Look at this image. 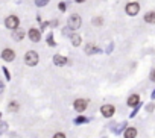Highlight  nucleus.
<instances>
[{"label": "nucleus", "mask_w": 155, "mask_h": 138, "mask_svg": "<svg viewBox=\"0 0 155 138\" xmlns=\"http://www.w3.org/2000/svg\"><path fill=\"white\" fill-rule=\"evenodd\" d=\"M81 24H82V21H81V17H79L78 14H71V15L69 17V28H70L71 30L79 29Z\"/></svg>", "instance_id": "7ed1b4c3"}, {"label": "nucleus", "mask_w": 155, "mask_h": 138, "mask_svg": "<svg viewBox=\"0 0 155 138\" xmlns=\"http://www.w3.org/2000/svg\"><path fill=\"white\" fill-rule=\"evenodd\" d=\"M47 44H49L50 47H55V46H56V42L53 41V33H49V37H47Z\"/></svg>", "instance_id": "a211bd4d"}, {"label": "nucleus", "mask_w": 155, "mask_h": 138, "mask_svg": "<svg viewBox=\"0 0 155 138\" xmlns=\"http://www.w3.org/2000/svg\"><path fill=\"white\" fill-rule=\"evenodd\" d=\"M99 52H100L99 47H96L94 44H91V42L85 46V53L87 55H94V53H99Z\"/></svg>", "instance_id": "ddd939ff"}, {"label": "nucleus", "mask_w": 155, "mask_h": 138, "mask_svg": "<svg viewBox=\"0 0 155 138\" xmlns=\"http://www.w3.org/2000/svg\"><path fill=\"white\" fill-rule=\"evenodd\" d=\"M2 68H3V74H5V77H6V81H11V74H9L8 68H6V67H2Z\"/></svg>", "instance_id": "aec40b11"}, {"label": "nucleus", "mask_w": 155, "mask_h": 138, "mask_svg": "<svg viewBox=\"0 0 155 138\" xmlns=\"http://www.w3.org/2000/svg\"><path fill=\"white\" fill-rule=\"evenodd\" d=\"M116 113V108L114 105H102V108H100V114H102L105 118H109V117H113Z\"/></svg>", "instance_id": "423d86ee"}, {"label": "nucleus", "mask_w": 155, "mask_h": 138, "mask_svg": "<svg viewBox=\"0 0 155 138\" xmlns=\"http://www.w3.org/2000/svg\"><path fill=\"white\" fill-rule=\"evenodd\" d=\"M143 20H144L146 23H149V24H154V23H155V11L146 12L144 17H143Z\"/></svg>", "instance_id": "f8f14e48"}, {"label": "nucleus", "mask_w": 155, "mask_h": 138, "mask_svg": "<svg viewBox=\"0 0 155 138\" xmlns=\"http://www.w3.org/2000/svg\"><path fill=\"white\" fill-rule=\"evenodd\" d=\"M38 61H40V56H38V53H36V52H34V50H29V52L24 55V64H26L27 67H35L36 64H38Z\"/></svg>", "instance_id": "f257e3e1"}, {"label": "nucleus", "mask_w": 155, "mask_h": 138, "mask_svg": "<svg viewBox=\"0 0 155 138\" xmlns=\"http://www.w3.org/2000/svg\"><path fill=\"white\" fill-rule=\"evenodd\" d=\"M50 2V0H35V5L38 6V8H43V6H46Z\"/></svg>", "instance_id": "f3484780"}, {"label": "nucleus", "mask_w": 155, "mask_h": 138, "mask_svg": "<svg viewBox=\"0 0 155 138\" xmlns=\"http://www.w3.org/2000/svg\"><path fill=\"white\" fill-rule=\"evenodd\" d=\"M53 138H67V137H66V134H64V132H56V134L53 135Z\"/></svg>", "instance_id": "412c9836"}, {"label": "nucleus", "mask_w": 155, "mask_h": 138, "mask_svg": "<svg viewBox=\"0 0 155 138\" xmlns=\"http://www.w3.org/2000/svg\"><path fill=\"white\" fill-rule=\"evenodd\" d=\"M87 106H88V102L85 99H76L73 102V108H75L76 113H84L87 109Z\"/></svg>", "instance_id": "20e7f679"}, {"label": "nucleus", "mask_w": 155, "mask_h": 138, "mask_svg": "<svg viewBox=\"0 0 155 138\" xmlns=\"http://www.w3.org/2000/svg\"><path fill=\"white\" fill-rule=\"evenodd\" d=\"M137 137V129L129 126L125 129V134H123V138H135Z\"/></svg>", "instance_id": "9b49d317"}, {"label": "nucleus", "mask_w": 155, "mask_h": 138, "mask_svg": "<svg viewBox=\"0 0 155 138\" xmlns=\"http://www.w3.org/2000/svg\"><path fill=\"white\" fill-rule=\"evenodd\" d=\"M53 64L56 67H62V65L67 64V58L59 55V53H56V55H53Z\"/></svg>", "instance_id": "9d476101"}, {"label": "nucleus", "mask_w": 155, "mask_h": 138, "mask_svg": "<svg viewBox=\"0 0 155 138\" xmlns=\"http://www.w3.org/2000/svg\"><path fill=\"white\" fill-rule=\"evenodd\" d=\"M152 99H155V90H154V93H152Z\"/></svg>", "instance_id": "bb28decb"}, {"label": "nucleus", "mask_w": 155, "mask_h": 138, "mask_svg": "<svg viewBox=\"0 0 155 138\" xmlns=\"http://www.w3.org/2000/svg\"><path fill=\"white\" fill-rule=\"evenodd\" d=\"M12 38H14L15 41H21V40L24 38V29H17V30H14V32H12Z\"/></svg>", "instance_id": "4468645a"}, {"label": "nucleus", "mask_w": 155, "mask_h": 138, "mask_svg": "<svg viewBox=\"0 0 155 138\" xmlns=\"http://www.w3.org/2000/svg\"><path fill=\"white\" fill-rule=\"evenodd\" d=\"M70 40H71V44L75 46V47L81 46V37H79V35H76V33H73V35L70 37Z\"/></svg>", "instance_id": "2eb2a0df"}, {"label": "nucleus", "mask_w": 155, "mask_h": 138, "mask_svg": "<svg viewBox=\"0 0 155 138\" xmlns=\"http://www.w3.org/2000/svg\"><path fill=\"white\" fill-rule=\"evenodd\" d=\"M154 109H155V105H154V103H149L148 108H146V111H148V113H152Z\"/></svg>", "instance_id": "5701e85b"}, {"label": "nucleus", "mask_w": 155, "mask_h": 138, "mask_svg": "<svg viewBox=\"0 0 155 138\" xmlns=\"http://www.w3.org/2000/svg\"><path fill=\"white\" fill-rule=\"evenodd\" d=\"M151 81L155 82V68H152V71H151Z\"/></svg>", "instance_id": "393cba45"}, {"label": "nucleus", "mask_w": 155, "mask_h": 138, "mask_svg": "<svg viewBox=\"0 0 155 138\" xmlns=\"http://www.w3.org/2000/svg\"><path fill=\"white\" fill-rule=\"evenodd\" d=\"M2 59L5 62H12L14 59H15V52L12 49H5L2 52Z\"/></svg>", "instance_id": "0eeeda50"}, {"label": "nucleus", "mask_w": 155, "mask_h": 138, "mask_svg": "<svg viewBox=\"0 0 155 138\" xmlns=\"http://www.w3.org/2000/svg\"><path fill=\"white\" fill-rule=\"evenodd\" d=\"M102 17H94V18H93V24L94 26H102Z\"/></svg>", "instance_id": "6ab92c4d"}, {"label": "nucleus", "mask_w": 155, "mask_h": 138, "mask_svg": "<svg viewBox=\"0 0 155 138\" xmlns=\"http://www.w3.org/2000/svg\"><path fill=\"white\" fill-rule=\"evenodd\" d=\"M125 11H126V14L128 15H137L139 14V11H140V5L137 3V2H129L126 5V8H125Z\"/></svg>", "instance_id": "39448f33"}, {"label": "nucleus", "mask_w": 155, "mask_h": 138, "mask_svg": "<svg viewBox=\"0 0 155 138\" xmlns=\"http://www.w3.org/2000/svg\"><path fill=\"white\" fill-rule=\"evenodd\" d=\"M139 103H140V96L139 94H131V96L128 97V100H126V105L131 106V108L139 106Z\"/></svg>", "instance_id": "1a4fd4ad"}, {"label": "nucleus", "mask_w": 155, "mask_h": 138, "mask_svg": "<svg viewBox=\"0 0 155 138\" xmlns=\"http://www.w3.org/2000/svg\"><path fill=\"white\" fill-rule=\"evenodd\" d=\"M18 108H20V106H18L17 102H11V103H9V106H8V111H9V113H17Z\"/></svg>", "instance_id": "dca6fc26"}, {"label": "nucleus", "mask_w": 155, "mask_h": 138, "mask_svg": "<svg viewBox=\"0 0 155 138\" xmlns=\"http://www.w3.org/2000/svg\"><path fill=\"white\" fill-rule=\"evenodd\" d=\"M76 2H78V3H84V2H85V0H76Z\"/></svg>", "instance_id": "a878e982"}, {"label": "nucleus", "mask_w": 155, "mask_h": 138, "mask_svg": "<svg viewBox=\"0 0 155 138\" xmlns=\"http://www.w3.org/2000/svg\"><path fill=\"white\" fill-rule=\"evenodd\" d=\"M75 122H76L78 125H81V123H84V122H87V120H85V117H78V118L75 120Z\"/></svg>", "instance_id": "b1692460"}, {"label": "nucleus", "mask_w": 155, "mask_h": 138, "mask_svg": "<svg viewBox=\"0 0 155 138\" xmlns=\"http://www.w3.org/2000/svg\"><path fill=\"white\" fill-rule=\"evenodd\" d=\"M18 24H20V20H18L17 15H8L6 20H5V26L11 30H17L18 29Z\"/></svg>", "instance_id": "f03ea898"}, {"label": "nucleus", "mask_w": 155, "mask_h": 138, "mask_svg": "<svg viewBox=\"0 0 155 138\" xmlns=\"http://www.w3.org/2000/svg\"><path fill=\"white\" fill-rule=\"evenodd\" d=\"M58 9H59L61 12H64V11L67 9V8H66V3H58Z\"/></svg>", "instance_id": "4be33fe9"}, {"label": "nucleus", "mask_w": 155, "mask_h": 138, "mask_svg": "<svg viewBox=\"0 0 155 138\" xmlns=\"http://www.w3.org/2000/svg\"><path fill=\"white\" fill-rule=\"evenodd\" d=\"M27 35H29V38H31L32 42H40V40H41V32H40L38 29H35V28L29 29Z\"/></svg>", "instance_id": "6e6552de"}]
</instances>
